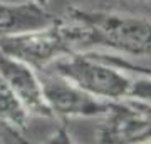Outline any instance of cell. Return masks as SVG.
<instances>
[{
	"label": "cell",
	"instance_id": "obj_1",
	"mask_svg": "<svg viewBox=\"0 0 151 144\" xmlns=\"http://www.w3.org/2000/svg\"><path fill=\"white\" fill-rule=\"evenodd\" d=\"M76 40L77 52L104 49L136 59L151 55V17L67 7L62 15Z\"/></svg>",
	"mask_w": 151,
	"mask_h": 144
},
{
	"label": "cell",
	"instance_id": "obj_2",
	"mask_svg": "<svg viewBox=\"0 0 151 144\" xmlns=\"http://www.w3.org/2000/svg\"><path fill=\"white\" fill-rule=\"evenodd\" d=\"M45 70L64 77L87 94L103 101H119L128 97L133 80L129 72L97 59L89 50L64 55L54 60Z\"/></svg>",
	"mask_w": 151,
	"mask_h": 144
},
{
	"label": "cell",
	"instance_id": "obj_3",
	"mask_svg": "<svg viewBox=\"0 0 151 144\" xmlns=\"http://www.w3.org/2000/svg\"><path fill=\"white\" fill-rule=\"evenodd\" d=\"M0 50L29 64L35 70H44L54 60L77 52L74 35L62 15L45 27L0 37Z\"/></svg>",
	"mask_w": 151,
	"mask_h": 144
},
{
	"label": "cell",
	"instance_id": "obj_4",
	"mask_svg": "<svg viewBox=\"0 0 151 144\" xmlns=\"http://www.w3.org/2000/svg\"><path fill=\"white\" fill-rule=\"evenodd\" d=\"M96 141L111 144L151 143V104L133 97L111 101L108 112L101 116Z\"/></svg>",
	"mask_w": 151,
	"mask_h": 144
},
{
	"label": "cell",
	"instance_id": "obj_5",
	"mask_svg": "<svg viewBox=\"0 0 151 144\" xmlns=\"http://www.w3.org/2000/svg\"><path fill=\"white\" fill-rule=\"evenodd\" d=\"M37 74L42 85L44 99L55 119L101 117L111 106V101H103L87 94L81 87L50 70H37Z\"/></svg>",
	"mask_w": 151,
	"mask_h": 144
},
{
	"label": "cell",
	"instance_id": "obj_6",
	"mask_svg": "<svg viewBox=\"0 0 151 144\" xmlns=\"http://www.w3.org/2000/svg\"><path fill=\"white\" fill-rule=\"evenodd\" d=\"M0 74L4 75V79L9 82L17 97L25 106L30 117L34 116V117L55 119L44 99L40 79L35 69L0 50Z\"/></svg>",
	"mask_w": 151,
	"mask_h": 144
},
{
	"label": "cell",
	"instance_id": "obj_7",
	"mask_svg": "<svg viewBox=\"0 0 151 144\" xmlns=\"http://www.w3.org/2000/svg\"><path fill=\"white\" fill-rule=\"evenodd\" d=\"M55 17L47 9L27 2V4H9L0 2V37L45 27L54 22Z\"/></svg>",
	"mask_w": 151,
	"mask_h": 144
},
{
	"label": "cell",
	"instance_id": "obj_8",
	"mask_svg": "<svg viewBox=\"0 0 151 144\" xmlns=\"http://www.w3.org/2000/svg\"><path fill=\"white\" fill-rule=\"evenodd\" d=\"M30 114L17 97L9 82L0 74V123L12 131H24L29 126Z\"/></svg>",
	"mask_w": 151,
	"mask_h": 144
},
{
	"label": "cell",
	"instance_id": "obj_9",
	"mask_svg": "<svg viewBox=\"0 0 151 144\" xmlns=\"http://www.w3.org/2000/svg\"><path fill=\"white\" fill-rule=\"evenodd\" d=\"M89 52L97 57V59L104 60L108 64L114 65L121 70H126L129 74H150L151 75V67L148 65H143V64H138L134 62L133 59H126L123 55H118V54H111V52H99V50H89Z\"/></svg>",
	"mask_w": 151,
	"mask_h": 144
},
{
	"label": "cell",
	"instance_id": "obj_10",
	"mask_svg": "<svg viewBox=\"0 0 151 144\" xmlns=\"http://www.w3.org/2000/svg\"><path fill=\"white\" fill-rule=\"evenodd\" d=\"M138 77L131 80L128 97L139 99L143 102L151 104V75L150 74H136Z\"/></svg>",
	"mask_w": 151,
	"mask_h": 144
},
{
	"label": "cell",
	"instance_id": "obj_11",
	"mask_svg": "<svg viewBox=\"0 0 151 144\" xmlns=\"http://www.w3.org/2000/svg\"><path fill=\"white\" fill-rule=\"evenodd\" d=\"M30 2H34V4H37V5H40V7H44V9H47V5H49L50 0H30Z\"/></svg>",
	"mask_w": 151,
	"mask_h": 144
},
{
	"label": "cell",
	"instance_id": "obj_12",
	"mask_svg": "<svg viewBox=\"0 0 151 144\" xmlns=\"http://www.w3.org/2000/svg\"><path fill=\"white\" fill-rule=\"evenodd\" d=\"M134 2H151V0H134Z\"/></svg>",
	"mask_w": 151,
	"mask_h": 144
}]
</instances>
